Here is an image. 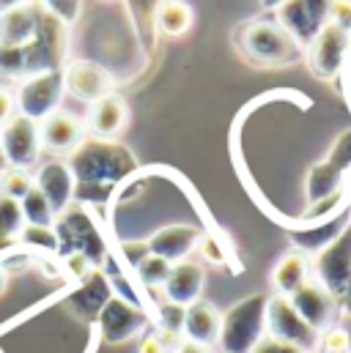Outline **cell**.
Instances as JSON below:
<instances>
[{"label": "cell", "instance_id": "44", "mask_svg": "<svg viewBox=\"0 0 351 353\" xmlns=\"http://www.w3.org/2000/svg\"><path fill=\"white\" fill-rule=\"evenodd\" d=\"M30 0H0V14H6V11H14V8H19V6H28Z\"/></svg>", "mask_w": 351, "mask_h": 353}, {"label": "cell", "instance_id": "12", "mask_svg": "<svg viewBox=\"0 0 351 353\" xmlns=\"http://www.w3.org/2000/svg\"><path fill=\"white\" fill-rule=\"evenodd\" d=\"M0 148L8 162V168L28 170L36 165L41 154V140H39V123L22 115H14L3 129H0Z\"/></svg>", "mask_w": 351, "mask_h": 353}, {"label": "cell", "instance_id": "38", "mask_svg": "<svg viewBox=\"0 0 351 353\" xmlns=\"http://www.w3.org/2000/svg\"><path fill=\"white\" fill-rule=\"evenodd\" d=\"M250 353H305V351L296 348V345H291V343H283V340H274V337H263Z\"/></svg>", "mask_w": 351, "mask_h": 353}, {"label": "cell", "instance_id": "11", "mask_svg": "<svg viewBox=\"0 0 351 353\" xmlns=\"http://www.w3.org/2000/svg\"><path fill=\"white\" fill-rule=\"evenodd\" d=\"M96 321H99V332H102L104 343H110V345L126 343V340L143 334L149 326V315L118 296L107 299V304L99 310Z\"/></svg>", "mask_w": 351, "mask_h": 353}, {"label": "cell", "instance_id": "39", "mask_svg": "<svg viewBox=\"0 0 351 353\" xmlns=\"http://www.w3.org/2000/svg\"><path fill=\"white\" fill-rule=\"evenodd\" d=\"M149 255L151 252H149V244L146 241H129V244H124V258L135 265V268L143 263Z\"/></svg>", "mask_w": 351, "mask_h": 353}, {"label": "cell", "instance_id": "42", "mask_svg": "<svg viewBox=\"0 0 351 353\" xmlns=\"http://www.w3.org/2000/svg\"><path fill=\"white\" fill-rule=\"evenodd\" d=\"M338 312L346 315V318H351V282L346 285V290L338 296Z\"/></svg>", "mask_w": 351, "mask_h": 353}, {"label": "cell", "instance_id": "24", "mask_svg": "<svg viewBox=\"0 0 351 353\" xmlns=\"http://www.w3.org/2000/svg\"><path fill=\"white\" fill-rule=\"evenodd\" d=\"M107 299H110V288H107L104 276H102V274H93L91 279H86V288L69 299V304H72L77 312L96 318L99 310L107 304Z\"/></svg>", "mask_w": 351, "mask_h": 353}, {"label": "cell", "instance_id": "13", "mask_svg": "<svg viewBox=\"0 0 351 353\" xmlns=\"http://www.w3.org/2000/svg\"><path fill=\"white\" fill-rule=\"evenodd\" d=\"M294 304V310L299 312V318L316 329V332H324L330 326H335V318H338V299L324 288L319 285L313 276L288 299Z\"/></svg>", "mask_w": 351, "mask_h": 353}, {"label": "cell", "instance_id": "36", "mask_svg": "<svg viewBox=\"0 0 351 353\" xmlns=\"http://www.w3.org/2000/svg\"><path fill=\"white\" fill-rule=\"evenodd\" d=\"M330 25L351 33V0H332V6H330Z\"/></svg>", "mask_w": 351, "mask_h": 353}, {"label": "cell", "instance_id": "28", "mask_svg": "<svg viewBox=\"0 0 351 353\" xmlns=\"http://www.w3.org/2000/svg\"><path fill=\"white\" fill-rule=\"evenodd\" d=\"M349 194H351V186H343V189L332 192L330 197H321V200L310 203V205L305 208V214L299 216L302 225H316V222H324V219L335 216L338 211H343V208L349 205Z\"/></svg>", "mask_w": 351, "mask_h": 353}, {"label": "cell", "instance_id": "17", "mask_svg": "<svg viewBox=\"0 0 351 353\" xmlns=\"http://www.w3.org/2000/svg\"><path fill=\"white\" fill-rule=\"evenodd\" d=\"M146 244H149L151 255H157V258L176 265L181 261H189V255L198 250L200 230L192 228V225H168V228H160Z\"/></svg>", "mask_w": 351, "mask_h": 353}, {"label": "cell", "instance_id": "2", "mask_svg": "<svg viewBox=\"0 0 351 353\" xmlns=\"http://www.w3.org/2000/svg\"><path fill=\"white\" fill-rule=\"evenodd\" d=\"M239 50L256 66H291L305 55V50L291 39V33L269 19H258L242 28Z\"/></svg>", "mask_w": 351, "mask_h": 353}, {"label": "cell", "instance_id": "43", "mask_svg": "<svg viewBox=\"0 0 351 353\" xmlns=\"http://www.w3.org/2000/svg\"><path fill=\"white\" fill-rule=\"evenodd\" d=\"M173 353H214L211 348H206V345H198V343H189V340H184Z\"/></svg>", "mask_w": 351, "mask_h": 353}, {"label": "cell", "instance_id": "27", "mask_svg": "<svg viewBox=\"0 0 351 353\" xmlns=\"http://www.w3.org/2000/svg\"><path fill=\"white\" fill-rule=\"evenodd\" d=\"M19 208H22L25 225H33V228H53V225H55V211H53V205L47 203V197L39 192V186H33V189L19 200Z\"/></svg>", "mask_w": 351, "mask_h": 353}, {"label": "cell", "instance_id": "8", "mask_svg": "<svg viewBox=\"0 0 351 353\" xmlns=\"http://www.w3.org/2000/svg\"><path fill=\"white\" fill-rule=\"evenodd\" d=\"M305 55H307L310 72L319 80H335L343 72V66H346L351 55V33L327 22L321 28V33L307 44Z\"/></svg>", "mask_w": 351, "mask_h": 353}, {"label": "cell", "instance_id": "5", "mask_svg": "<svg viewBox=\"0 0 351 353\" xmlns=\"http://www.w3.org/2000/svg\"><path fill=\"white\" fill-rule=\"evenodd\" d=\"M55 236H58V252L66 255H86L93 265L104 261V241L91 222L86 211L69 208L61 216H55Z\"/></svg>", "mask_w": 351, "mask_h": 353}, {"label": "cell", "instance_id": "1", "mask_svg": "<svg viewBox=\"0 0 351 353\" xmlns=\"http://www.w3.org/2000/svg\"><path fill=\"white\" fill-rule=\"evenodd\" d=\"M69 168L77 181L75 197H102L110 186L129 176L135 170V157L129 148L113 143V140H96L86 137L83 145L72 154Z\"/></svg>", "mask_w": 351, "mask_h": 353}, {"label": "cell", "instance_id": "34", "mask_svg": "<svg viewBox=\"0 0 351 353\" xmlns=\"http://www.w3.org/2000/svg\"><path fill=\"white\" fill-rule=\"evenodd\" d=\"M39 6L47 14H53L58 22H64L66 28L75 25L83 14V0H39Z\"/></svg>", "mask_w": 351, "mask_h": 353}, {"label": "cell", "instance_id": "33", "mask_svg": "<svg viewBox=\"0 0 351 353\" xmlns=\"http://www.w3.org/2000/svg\"><path fill=\"white\" fill-rule=\"evenodd\" d=\"M171 268H173V265L168 263V261H162V258H157V255H149L135 271H137V276H140L143 285H149V288H162V285L168 282V276H171Z\"/></svg>", "mask_w": 351, "mask_h": 353}, {"label": "cell", "instance_id": "48", "mask_svg": "<svg viewBox=\"0 0 351 353\" xmlns=\"http://www.w3.org/2000/svg\"><path fill=\"white\" fill-rule=\"evenodd\" d=\"M3 85H6V77H3V74H0V88H3Z\"/></svg>", "mask_w": 351, "mask_h": 353}, {"label": "cell", "instance_id": "40", "mask_svg": "<svg viewBox=\"0 0 351 353\" xmlns=\"http://www.w3.org/2000/svg\"><path fill=\"white\" fill-rule=\"evenodd\" d=\"M137 353H173V351L160 340V334H143L140 337V345H137Z\"/></svg>", "mask_w": 351, "mask_h": 353}, {"label": "cell", "instance_id": "41", "mask_svg": "<svg viewBox=\"0 0 351 353\" xmlns=\"http://www.w3.org/2000/svg\"><path fill=\"white\" fill-rule=\"evenodd\" d=\"M14 118V96L6 88H0V129Z\"/></svg>", "mask_w": 351, "mask_h": 353}, {"label": "cell", "instance_id": "19", "mask_svg": "<svg viewBox=\"0 0 351 353\" xmlns=\"http://www.w3.org/2000/svg\"><path fill=\"white\" fill-rule=\"evenodd\" d=\"M126 121H129L126 101L121 96L110 93V96H104V99L91 104L86 126L96 140H115L126 129Z\"/></svg>", "mask_w": 351, "mask_h": 353}, {"label": "cell", "instance_id": "23", "mask_svg": "<svg viewBox=\"0 0 351 353\" xmlns=\"http://www.w3.org/2000/svg\"><path fill=\"white\" fill-rule=\"evenodd\" d=\"M307 279H310V261L299 250H291L288 255H283L272 271V285L277 296H285V299H291Z\"/></svg>", "mask_w": 351, "mask_h": 353}, {"label": "cell", "instance_id": "21", "mask_svg": "<svg viewBox=\"0 0 351 353\" xmlns=\"http://www.w3.org/2000/svg\"><path fill=\"white\" fill-rule=\"evenodd\" d=\"M203 285H206V271L203 265L195 261H181L171 268L168 282L162 285L165 299L173 301L178 307H189L195 301H200L203 296Z\"/></svg>", "mask_w": 351, "mask_h": 353}, {"label": "cell", "instance_id": "25", "mask_svg": "<svg viewBox=\"0 0 351 353\" xmlns=\"http://www.w3.org/2000/svg\"><path fill=\"white\" fill-rule=\"evenodd\" d=\"M22 228H25V216H22L19 200L0 192V252L17 244Z\"/></svg>", "mask_w": 351, "mask_h": 353}, {"label": "cell", "instance_id": "7", "mask_svg": "<svg viewBox=\"0 0 351 353\" xmlns=\"http://www.w3.org/2000/svg\"><path fill=\"white\" fill-rule=\"evenodd\" d=\"M332 0H283L277 6V25L291 33V39L307 50V44L330 22Z\"/></svg>", "mask_w": 351, "mask_h": 353}, {"label": "cell", "instance_id": "20", "mask_svg": "<svg viewBox=\"0 0 351 353\" xmlns=\"http://www.w3.org/2000/svg\"><path fill=\"white\" fill-rule=\"evenodd\" d=\"M220 329H222V312L211 304V301H195L187 307L184 312V326H181V337L198 345L211 348L220 340Z\"/></svg>", "mask_w": 351, "mask_h": 353}, {"label": "cell", "instance_id": "9", "mask_svg": "<svg viewBox=\"0 0 351 353\" xmlns=\"http://www.w3.org/2000/svg\"><path fill=\"white\" fill-rule=\"evenodd\" d=\"M266 332H269V337L291 343V345L302 348L305 353L313 351L316 340H319V332L310 329L299 318V312L294 310V304L285 296H269V304H266Z\"/></svg>", "mask_w": 351, "mask_h": 353}, {"label": "cell", "instance_id": "4", "mask_svg": "<svg viewBox=\"0 0 351 353\" xmlns=\"http://www.w3.org/2000/svg\"><path fill=\"white\" fill-rule=\"evenodd\" d=\"M64 69H55V72H41V74H30L25 77L17 93H14V110L17 115L22 118H30V121H44L47 115H53L55 110H61V101H64Z\"/></svg>", "mask_w": 351, "mask_h": 353}, {"label": "cell", "instance_id": "47", "mask_svg": "<svg viewBox=\"0 0 351 353\" xmlns=\"http://www.w3.org/2000/svg\"><path fill=\"white\" fill-rule=\"evenodd\" d=\"M346 66H349V88H351V55H349V61H346Z\"/></svg>", "mask_w": 351, "mask_h": 353}, {"label": "cell", "instance_id": "50", "mask_svg": "<svg viewBox=\"0 0 351 353\" xmlns=\"http://www.w3.org/2000/svg\"><path fill=\"white\" fill-rule=\"evenodd\" d=\"M349 205H351V194H349Z\"/></svg>", "mask_w": 351, "mask_h": 353}, {"label": "cell", "instance_id": "18", "mask_svg": "<svg viewBox=\"0 0 351 353\" xmlns=\"http://www.w3.org/2000/svg\"><path fill=\"white\" fill-rule=\"evenodd\" d=\"M351 225V205L338 211L335 216L316 222V225H302L299 230H291V241L302 255H319L324 247H330L346 228Z\"/></svg>", "mask_w": 351, "mask_h": 353}, {"label": "cell", "instance_id": "29", "mask_svg": "<svg viewBox=\"0 0 351 353\" xmlns=\"http://www.w3.org/2000/svg\"><path fill=\"white\" fill-rule=\"evenodd\" d=\"M0 74L6 80H25L28 77V61H25V47H8L0 44Z\"/></svg>", "mask_w": 351, "mask_h": 353}, {"label": "cell", "instance_id": "37", "mask_svg": "<svg viewBox=\"0 0 351 353\" xmlns=\"http://www.w3.org/2000/svg\"><path fill=\"white\" fill-rule=\"evenodd\" d=\"M64 261H66V265H69V271H72L77 279H83V282H86V279H91V276L96 274V271H93L96 265L91 263L86 255H66Z\"/></svg>", "mask_w": 351, "mask_h": 353}, {"label": "cell", "instance_id": "32", "mask_svg": "<svg viewBox=\"0 0 351 353\" xmlns=\"http://www.w3.org/2000/svg\"><path fill=\"white\" fill-rule=\"evenodd\" d=\"M33 186H36L33 176L28 170H19V168H8L0 176V192L8 194V197H14V200H22Z\"/></svg>", "mask_w": 351, "mask_h": 353}, {"label": "cell", "instance_id": "26", "mask_svg": "<svg viewBox=\"0 0 351 353\" xmlns=\"http://www.w3.org/2000/svg\"><path fill=\"white\" fill-rule=\"evenodd\" d=\"M157 22L165 36H184L192 25V11L181 0H165L157 8Z\"/></svg>", "mask_w": 351, "mask_h": 353}, {"label": "cell", "instance_id": "49", "mask_svg": "<svg viewBox=\"0 0 351 353\" xmlns=\"http://www.w3.org/2000/svg\"><path fill=\"white\" fill-rule=\"evenodd\" d=\"M346 178H349V183H351V170H349V176H346Z\"/></svg>", "mask_w": 351, "mask_h": 353}, {"label": "cell", "instance_id": "46", "mask_svg": "<svg viewBox=\"0 0 351 353\" xmlns=\"http://www.w3.org/2000/svg\"><path fill=\"white\" fill-rule=\"evenodd\" d=\"M3 285H6V274H3V268H0V290H3Z\"/></svg>", "mask_w": 351, "mask_h": 353}, {"label": "cell", "instance_id": "10", "mask_svg": "<svg viewBox=\"0 0 351 353\" xmlns=\"http://www.w3.org/2000/svg\"><path fill=\"white\" fill-rule=\"evenodd\" d=\"M313 279L324 285L335 299L351 282V225L319 255H313Z\"/></svg>", "mask_w": 351, "mask_h": 353}, {"label": "cell", "instance_id": "6", "mask_svg": "<svg viewBox=\"0 0 351 353\" xmlns=\"http://www.w3.org/2000/svg\"><path fill=\"white\" fill-rule=\"evenodd\" d=\"M351 170V129H346L343 134H338V140L332 143L330 154L324 162L313 165L307 170V178H305V200L307 205L321 200V197H330L332 192L343 189L346 183V176Z\"/></svg>", "mask_w": 351, "mask_h": 353}, {"label": "cell", "instance_id": "31", "mask_svg": "<svg viewBox=\"0 0 351 353\" xmlns=\"http://www.w3.org/2000/svg\"><path fill=\"white\" fill-rule=\"evenodd\" d=\"M19 247H36V250H47V252H58V236H55V228H33V225H25L19 239H17Z\"/></svg>", "mask_w": 351, "mask_h": 353}, {"label": "cell", "instance_id": "16", "mask_svg": "<svg viewBox=\"0 0 351 353\" xmlns=\"http://www.w3.org/2000/svg\"><path fill=\"white\" fill-rule=\"evenodd\" d=\"M36 186L39 192L47 197V203L53 205L55 216H61L64 211L72 208V200L77 194V181H75V173L69 168V162H47L41 165V170L36 173Z\"/></svg>", "mask_w": 351, "mask_h": 353}, {"label": "cell", "instance_id": "14", "mask_svg": "<svg viewBox=\"0 0 351 353\" xmlns=\"http://www.w3.org/2000/svg\"><path fill=\"white\" fill-rule=\"evenodd\" d=\"M64 85H66V93H72L75 99L93 104L113 93V77L104 66L93 61H72L64 69Z\"/></svg>", "mask_w": 351, "mask_h": 353}, {"label": "cell", "instance_id": "15", "mask_svg": "<svg viewBox=\"0 0 351 353\" xmlns=\"http://www.w3.org/2000/svg\"><path fill=\"white\" fill-rule=\"evenodd\" d=\"M39 140L50 154H75L86 140V126L72 112L55 110L53 115L39 121Z\"/></svg>", "mask_w": 351, "mask_h": 353}, {"label": "cell", "instance_id": "45", "mask_svg": "<svg viewBox=\"0 0 351 353\" xmlns=\"http://www.w3.org/2000/svg\"><path fill=\"white\" fill-rule=\"evenodd\" d=\"M8 170V162H6V157H3V148H0V176Z\"/></svg>", "mask_w": 351, "mask_h": 353}, {"label": "cell", "instance_id": "22", "mask_svg": "<svg viewBox=\"0 0 351 353\" xmlns=\"http://www.w3.org/2000/svg\"><path fill=\"white\" fill-rule=\"evenodd\" d=\"M41 17H44V8L33 0L28 6H19L14 11L0 14V44H8V47L30 44L39 25H41Z\"/></svg>", "mask_w": 351, "mask_h": 353}, {"label": "cell", "instance_id": "3", "mask_svg": "<svg viewBox=\"0 0 351 353\" xmlns=\"http://www.w3.org/2000/svg\"><path fill=\"white\" fill-rule=\"evenodd\" d=\"M266 304L269 296H247L222 312V329L217 345L222 353H250L266 332Z\"/></svg>", "mask_w": 351, "mask_h": 353}, {"label": "cell", "instance_id": "30", "mask_svg": "<svg viewBox=\"0 0 351 353\" xmlns=\"http://www.w3.org/2000/svg\"><path fill=\"white\" fill-rule=\"evenodd\" d=\"M313 353H351V334L343 326L335 323V326L319 332Z\"/></svg>", "mask_w": 351, "mask_h": 353}, {"label": "cell", "instance_id": "35", "mask_svg": "<svg viewBox=\"0 0 351 353\" xmlns=\"http://www.w3.org/2000/svg\"><path fill=\"white\" fill-rule=\"evenodd\" d=\"M184 312L187 307H178L173 301H162L160 310H157V326L160 332H168V334H181V326H184Z\"/></svg>", "mask_w": 351, "mask_h": 353}]
</instances>
